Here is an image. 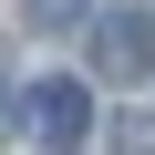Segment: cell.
Instances as JSON below:
<instances>
[{
    "label": "cell",
    "mask_w": 155,
    "mask_h": 155,
    "mask_svg": "<svg viewBox=\"0 0 155 155\" xmlns=\"http://www.w3.org/2000/svg\"><path fill=\"white\" fill-rule=\"evenodd\" d=\"M93 72L104 83H145L155 72V11H104L93 21Z\"/></svg>",
    "instance_id": "2"
},
{
    "label": "cell",
    "mask_w": 155,
    "mask_h": 155,
    "mask_svg": "<svg viewBox=\"0 0 155 155\" xmlns=\"http://www.w3.org/2000/svg\"><path fill=\"white\" fill-rule=\"evenodd\" d=\"M104 145H114V155H155V114H114Z\"/></svg>",
    "instance_id": "3"
},
{
    "label": "cell",
    "mask_w": 155,
    "mask_h": 155,
    "mask_svg": "<svg viewBox=\"0 0 155 155\" xmlns=\"http://www.w3.org/2000/svg\"><path fill=\"white\" fill-rule=\"evenodd\" d=\"M21 124H31L52 155H72V145H83V124H93V93L72 83V72H41V83L21 93Z\"/></svg>",
    "instance_id": "1"
},
{
    "label": "cell",
    "mask_w": 155,
    "mask_h": 155,
    "mask_svg": "<svg viewBox=\"0 0 155 155\" xmlns=\"http://www.w3.org/2000/svg\"><path fill=\"white\" fill-rule=\"evenodd\" d=\"M21 11H31V31H72V21L93 11V0H21Z\"/></svg>",
    "instance_id": "4"
}]
</instances>
